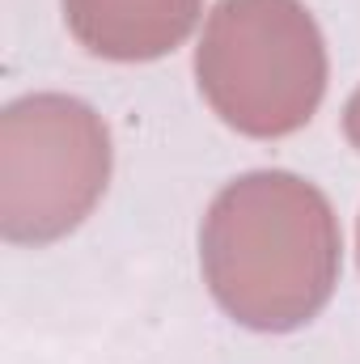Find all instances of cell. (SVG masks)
Returning <instances> with one entry per match:
<instances>
[{"mask_svg": "<svg viewBox=\"0 0 360 364\" xmlns=\"http://www.w3.org/2000/svg\"><path fill=\"white\" fill-rule=\"evenodd\" d=\"M356 242H360V229H356Z\"/></svg>", "mask_w": 360, "mask_h": 364, "instance_id": "cell-6", "label": "cell"}, {"mask_svg": "<svg viewBox=\"0 0 360 364\" xmlns=\"http://www.w3.org/2000/svg\"><path fill=\"white\" fill-rule=\"evenodd\" d=\"M344 136L352 140V149L360 153V90L348 97V106H344Z\"/></svg>", "mask_w": 360, "mask_h": 364, "instance_id": "cell-5", "label": "cell"}, {"mask_svg": "<svg viewBox=\"0 0 360 364\" xmlns=\"http://www.w3.org/2000/svg\"><path fill=\"white\" fill-rule=\"evenodd\" d=\"M110 132L90 102L26 93L0 114V233L17 246L68 237L106 195Z\"/></svg>", "mask_w": 360, "mask_h": 364, "instance_id": "cell-3", "label": "cell"}, {"mask_svg": "<svg viewBox=\"0 0 360 364\" xmlns=\"http://www.w3.org/2000/svg\"><path fill=\"white\" fill-rule=\"evenodd\" d=\"M203 0H64L73 38L102 60H162L195 30Z\"/></svg>", "mask_w": 360, "mask_h": 364, "instance_id": "cell-4", "label": "cell"}, {"mask_svg": "<svg viewBox=\"0 0 360 364\" xmlns=\"http://www.w3.org/2000/svg\"><path fill=\"white\" fill-rule=\"evenodd\" d=\"M208 106L242 136L305 127L327 93V43L301 0H221L195 47Z\"/></svg>", "mask_w": 360, "mask_h": 364, "instance_id": "cell-2", "label": "cell"}, {"mask_svg": "<svg viewBox=\"0 0 360 364\" xmlns=\"http://www.w3.org/2000/svg\"><path fill=\"white\" fill-rule=\"evenodd\" d=\"M339 220L331 199L288 170H250L203 212L199 267L216 305L263 335L322 314L339 284Z\"/></svg>", "mask_w": 360, "mask_h": 364, "instance_id": "cell-1", "label": "cell"}]
</instances>
